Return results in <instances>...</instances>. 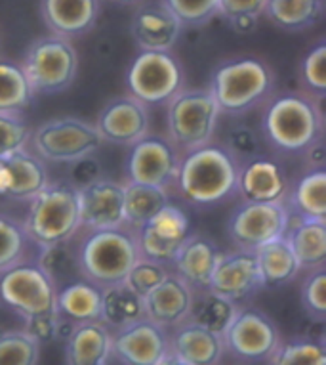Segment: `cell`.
<instances>
[{
	"label": "cell",
	"mask_w": 326,
	"mask_h": 365,
	"mask_svg": "<svg viewBox=\"0 0 326 365\" xmlns=\"http://www.w3.org/2000/svg\"><path fill=\"white\" fill-rule=\"evenodd\" d=\"M157 365H191V364H187V361H184V359H182V358H178L176 354L168 352L167 356L160 359V361Z\"/></svg>",
	"instance_id": "f907efd6"
},
{
	"label": "cell",
	"mask_w": 326,
	"mask_h": 365,
	"mask_svg": "<svg viewBox=\"0 0 326 365\" xmlns=\"http://www.w3.org/2000/svg\"><path fill=\"white\" fill-rule=\"evenodd\" d=\"M8 170L10 186L4 197L16 201H31L50 184L44 161L33 151L21 150L2 159Z\"/></svg>",
	"instance_id": "4316f807"
},
{
	"label": "cell",
	"mask_w": 326,
	"mask_h": 365,
	"mask_svg": "<svg viewBox=\"0 0 326 365\" xmlns=\"http://www.w3.org/2000/svg\"><path fill=\"white\" fill-rule=\"evenodd\" d=\"M241 163L224 144L202 145L179 159L176 186L179 195L196 207L221 203L237 193Z\"/></svg>",
	"instance_id": "6da1fadb"
},
{
	"label": "cell",
	"mask_w": 326,
	"mask_h": 365,
	"mask_svg": "<svg viewBox=\"0 0 326 365\" xmlns=\"http://www.w3.org/2000/svg\"><path fill=\"white\" fill-rule=\"evenodd\" d=\"M238 163L248 161L258 155H263V136L248 125H235L227 134V142L224 144Z\"/></svg>",
	"instance_id": "bcb514c9"
},
{
	"label": "cell",
	"mask_w": 326,
	"mask_h": 365,
	"mask_svg": "<svg viewBox=\"0 0 326 365\" xmlns=\"http://www.w3.org/2000/svg\"><path fill=\"white\" fill-rule=\"evenodd\" d=\"M263 289L256 252L235 251L221 252L214 269L210 291L231 300L233 304L244 306Z\"/></svg>",
	"instance_id": "9a60e30c"
},
{
	"label": "cell",
	"mask_w": 326,
	"mask_h": 365,
	"mask_svg": "<svg viewBox=\"0 0 326 365\" xmlns=\"http://www.w3.org/2000/svg\"><path fill=\"white\" fill-rule=\"evenodd\" d=\"M193 294L195 291L170 272L164 282L143 297L145 317L162 329H176L189 317Z\"/></svg>",
	"instance_id": "44dd1931"
},
{
	"label": "cell",
	"mask_w": 326,
	"mask_h": 365,
	"mask_svg": "<svg viewBox=\"0 0 326 365\" xmlns=\"http://www.w3.org/2000/svg\"><path fill=\"white\" fill-rule=\"evenodd\" d=\"M35 100L21 63L0 58V111L21 113Z\"/></svg>",
	"instance_id": "d590c367"
},
{
	"label": "cell",
	"mask_w": 326,
	"mask_h": 365,
	"mask_svg": "<svg viewBox=\"0 0 326 365\" xmlns=\"http://www.w3.org/2000/svg\"><path fill=\"white\" fill-rule=\"evenodd\" d=\"M267 365H326L325 344L311 339L280 341L267 359Z\"/></svg>",
	"instance_id": "f35d334b"
},
{
	"label": "cell",
	"mask_w": 326,
	"mask_h": 365,
	"mask_svg": "<svg viewBox=\"0 0 326 365\" xmlns=\"http://www.w3.org/2000/svg\"><path fill=\"white\" fill-rule=\"evenodd\" d=\"M237 193L244 203H285L288 193L285 168L265 155L243 161L238 167Z\"/></svg>",
	"instance_id": "d6986e66"
},
{
	"label": "cell",
	"mask_w": 326,
	"mask_h": 365,
	"mask_svg": "<svg viewBox=\"0 0 326 365\" xmlns=\"http://www.w3.org/2000/svg\"><path fill=\"white\" fill-rule=\"evenodd\" d=\"M265 6L267 0H218V16L238 33H250L265 14Z\"/></svg>",
	"instance_id": "60d3db41"
},
{
	"label": "cell",
	"mask_w": 326,
	"mask_h": 365,
	"mask_svg": "<svg viewBox=\"0 0 326 365\" xmlns=\"http://www.w3.org/2000/svg\"><path fill=\"white\" fill-rule=\"evenodd\" d=\"M78 247L73 245V240H69L65 243H58V245L42 247L38 252L36 262L44 269L48 279L53 283L56 291L84 277L80 258H78Z\"/></svg>",
	"instance_id": "1f68e13d"
},
{
	"label": "cell",
	"mask_w": 326,
	"mask_h": 365,
	"mask_svg": "<svg viewBox=\"0 0 326 365\" xmlns=\"http://www.w3.org/2000/svg\"><path fill=\"white\" fill-rule=\"evenodd\" d=\"M221 339L226 352L241 361H267L280 344L279 327L254 306H241Z\"/></svg>",
	"instance_id": "8fae6325"
},
{
	"label": "cell",
	"mask_w": 326,
	"mask_h": 365,
	"mask_svg": "<svg viewBox=\"0 0 326 365\" xmlns=\"http://www.w3.org/2000/svg\"><path fill=\"white\" fill-rule=\"evenodd\" d=\"M238 308L241 306L233 304L231 300L212 293L210 289L195 291L187 322L199 325L202 329L212 331L216 335H224L233 322V317L237 316Z\"/></svg>",
	"instance_id": "d6a6232c"
},
{
	"label": "cell",
	"mask_w": 326,
	"mask_h": 365,
	"mask_svg": "<svg viewBox=\"0 0 326 365\" xmlns=\"http://www.w3.org/2000/svg\"><path fill=\"white\" fill-rule=\"evenodd\" d=\"M31 240L25 234L23 222L16 216L0 212V274L29 260Z\"/></svg>",
	"instance_id": "8d00e7d4"
},
{
	"label": "cell",
	"mask_w": 326,
	"mask_h": 365,
	"mask_svg": "<svg viewBox=\"0 0 326 365\" xmlns=\"http://www.w3.org/2000/svg\"><path fill=\"white\" fill-rule=\"evenodd\" d=\"M164 4L184 27H201L218 16V0H164Z\"/></svg>",
	"instance_id": "f6af8a7d"
},
{
	"label": "cell",
	"mask_w": 326,
	"mask_h": 365,
	"mask_svg": "<svg viewBox=\"0 0 326 365\" xmlns=\"http://www.w3.org/2000/svg\"><path fill=\"white\" fill-rule=\"evenodd\" d=\"M285 237L288 240L300 269L325 268L326 262V220H309L290 215L288 230Z\"/></svg>",
	"instance_id": "d4e9b609"
},
{
	"label": "cell",
	"mask_w": 326,
	"mask_h": 365,
	"mask_svg": "<svg viewBox=\"0 0 326 365\" xmlns=\"http://www.w3.org/2000/svg\"><path fill=\"white\" fill-rule=\"evenodd\" d=\"M168 342L170 352L191 365H220L226 354L221 335L202 329L189 322L178 325L172 333H168Z\"/></svg>",
	"instance_id": "cb8c5ba5"
},
{
	"label": "cell",
	"mask_w": 326,
	"mask_h": 365,
	"mask_svg": "<svg viewBox=\"0 0 326 365\" xmlns=\"http://www.w3.org/2000/svg\"><path fill=\"white\" fill-rule=\"evenodd\" d=\"M290 210L285 203H243L227 222V235L241 251L256 252L288 230Z\"/></svg>",
	"instance_id": "7c38bea8"
},
{
	"label": "cell",
	"mask_w": 326,
	"mask_h": 365,
	"mask_svg": "<svg viewBox=\"0 0 326 365\" xmlns=\"http://www.w3.org/2000/svg\"><path fill=\"white\" fill-rule=\"evenodd\" d=\"M261 136L280 151L305 153L325 136V115L319 100L305 92L269 98L261 119Z\"/></svg>",
	"instance_id": "7a4b0ae2"
},
{
	"label": "cell",
	"mask_w": 326,
	"mask_h": 365,
	"mask_svg": "<svg viewBox=\"0 0 326 365\" xmlns=\"http://www.w3.org/2000/svg\"><path fill=\"white\" fill-rule=\"evenodd\" d=\"M8 186H10V178H8V170L4 163L0 159V195H6Z\"/></svg>",
	"instance_id": "681fc988"
},
{
	"label": "cell",
	"mask_w": 326,
	"mask_h": 365,
	"mask_svg": "<svg viewBox=\"0 0 326 365\" xmlns=\"http://www.w3.org/2000/svg\"><path fill=\"white\" fill-rule=\"evenodd\" d=\"M100 0H41V16L52 35L67 41L94 29L100 19Z\"/></svg>",
	"instance_id": "603a6c76"
},
{
	"label": "cell",
	"mask_w": 326,
	"mask_h": 365,
	"mask_svg": "<svg viewBox=\"0 0 326 365\" xmlns=\"http://www.w3.org/2000/svg\"><path fill=\"white\" fill-rule=\"evenodd\" d=\"M109 2H115V4H119V6H132V4H137V2H142V0H109Z\"/></svg>",
	"instance_id": "816d5d0a"
},
{
	"label": "cell",
	"mask_w": 326,
	"mask_h": 365,
	"mask_svg": "<svg viewBox=\"0 0 326 365\" xmlns=\"http://www.w3.org/2000/svg\"><path fill=\"white\" fill-rule=\"evenodd\" d=\"M189 235V216L182 207L168 203L159 215L136 230L137 247L143 258L172 264L176 252Z\"/></svg>",
	"instance_id": "5bb4252c"
},
{
	"label": "cell",
	"mask_w": 326,
	"mask_h": 365,
	"mask_svg": "<svg viewBox=\"0 0 326 365\" xmlns=\"http://www.w3.org/2000/svg\"><path fill=\"white\" fill-rule=\"evenodd\" d=\"M41 344L25 329L0 333V365H36Z\"/></svg>",
	"instance_id": "74e56055"
},
{
	"label": "cell",
	"mask_w": 326,
	"mask_h": 365,
	"mask_svg": "<svg viewBox=\"0 0 326 365\" xmlns=\"http://www.w3.org/2000/svg\"><path fill=\"white\" fill-rule=\"evenodd\" d=\"M83 276L100 289L125 283L128 272L142 258L136 230L130 226L88 232L78 247Z\"/></svg>",
	"instance_id": "277c9868"
},
{
	"label": "cell",
	"mask_w": 326,
	"mask_h": 365,
	"mask_svg": "<svg viewBox=\"0 0 326 365\" xmlns=\"http://www.w3.org/2000/svg\"><path fill=\"white\" fill-rule=\"evenodd\" d=\"M168 352V331L147 317L111 333V358L122 365H157Z\"/></svg>",
	"instance_id": "2e32d148"
},
{
	"label": "cell",
	"mask_w": 326,
	"mask_h": 365,
	"mask_svg": "<svg viewBox=\"0 0 326 365\" xmlns=\"http://www.w3.org/2000/svg\"><path fill=\"white\" fill-rule=\"evenodd\" d=\"M103 142L134 145L149 134V108L134 96H119L107 102L95 119Z\"/></svg>",
	"instance_id": "ac0fdd59"
},
{
	"label": "cell",
	"mask_w": 326,
	"mask_h": 365,
	"mask_svg": "<svg viewBox=\"0 0 326 365\" xmlns=\"http://www.w3.org/2000/svg\"><path fill=\"white\" fill-rule=\"evenodd\" d=\"M130 96L145 106H167L185 88V71L172 52H140L128 67Z\"/></svg>",
	"instance_id": "9c48e42d"
},
{
	"label": "cell",
	"mask_w": 326,
	"mask_h": 365,
	"mask_svg": "<svg viewBox=\"0 0 326 365\" xmlns=\"http://www.w3.org/2000/svg\"><path fill=\"white\" fill-rule=\"evenodd\" d=\"M100 178H103V170H101V163L94 155H86L83 159L69 163L65 182H69L75 190L90 186L92 182Z\"/></svg>",
	"instance_id": "7dc6e473"
},
{
	"label": "cell",
	"mask_w": 326,
	"mask_h": 365,
	"mask_svg": "<svg viewBox=\"0 0 326 365\" xmlns=\"http://www.w3.org/2000/svg\"><path fill=\"white\" fill-rule=\"evenodd\" d=\"M56 287L36 258H29L0 274V300L27 319L56 312Z\"/></svg>",
	"instance_id": "30bf717a"
},
{
	"label": "cell",
	"mask_w": 326,
	"mask_h": 365,
	"mask_svg": "<svg viewBox=\"0 0 326 365\" xmlns=\"http://www.w3.org/2000/svg\"><path fill=\"white\" fill-rule=\"evenodd\" d=\"M302 304L307 316L322 324L326 319V269H313L309 272L305 282L302 283Z\"/></svg>",
	"instance_id": "ee69618b"
},
{
	"label": "cell",
	"mask_w": 326,
	"mask_h": 365,
	"mask_svg": "<svg viewBox=\"0 0 326 365\" xmlns=\"http://www.w3.org/2000/svg\"><path fill=\"white\" fill-rule=\"evenodd\" d=\"M67 365H109L111 331L101 322L75 325L65 339Z\"/></svg>",
	"instance_id": "484cf974"
},
{
	"label": "cell",
	"mask_w": 326,
	"mask_h": 365,
	"mask_svg": "<svg viewBox=\"0 0 326 365\" xmlns=\"http://www.w3.org/2000/svg\"><path fill=\"white\" fill-rule=\"evenodd\" d=\"M21 67L36 94H58L75 83L78 52L71 41L58 35L38 36L25 52Z\"/></svg>",
	"instance_id": "52a82bcc"
},
{
	"label": "cell",
	"mask_w": 326,
	"mask_h": 365,
	"mask_svg": "<svg viewBox=\"0 0 326 365\" xmlns=\"http://www.w3.org/2000/svg\"><path fill=\"white\" fill-rule=\"evenodd\" d=\"M182 153L168 136L147 134L130 145L126 173L130 182L170 190L176 184Z\"/></svg>",
	"instance_id": "4fadbf2b"
},
{
	"label": "cell",
	"mask_w": 326,
	"mask_h": 365,
	"mask_svg": "<svg viewBox=\"0 0 326 365\" xmlns=\"http://www.w3.org/2000/svg\"><path fill=\"white\" fill-rule=\"evenodd\" d=\"M77 192L80 227L86 232L125 226V184L103 176Z\"/></svg>",
	"instance_id": "e0dca14e"
},
{
	"label": "cell",
	"mask_w": 326,
	"mask_h": 365,
	"mask_svg": "<svg viewBox=\"0 0 326 365\" xmlns=\"http://www.w3.org/2000/svg\"><path fill=\"white\" fill-rule=\"evenodd\" d=\"M23 227L31 243L38 249L75 240L83 230L77 190L69 182H50L29 201Z\"/></svg>",
	"instance_id": "5b68a950"
},
{
	"label": "cell",
	"mask_w": 326,
	"mask_h": 365,
	"mask_svg": "<svg viewBox=\"0 0 326 365\" xmlns=\"http://www.w3.org/2000/svg\"><path fill=\"white\" fill-rule=\"evenodd\" d=\"M31 126L21 113L0 111V159L27 150L31 140Z\"/></svg>",
	"instance_id": "b9f144b4"
},
{
	"label": "cell",
	"mask_w": 326,
	"mask_h": 365,
	"mask_svg": "<svg viewBox=\"0 0 326 365\" xmlns=\"http://www.w3.org/2000/svg\"><path fill=\"white\" fill-rule=\"evenodd\" d=\"M168 203L170 193L164 187L128 182L125 184V224L137 230L159 215Z\"/></svg>",
	"instance_id": "e575fe53"
},
{
	"label": "cell",
	"mask_w": 326,
	"mask_h": 365,
	"mask_svg": "<svg viewBox=\"0 0 326 365\" xmlns=\"http://www.w3.org/2000/svg\"><path fill=\"white\" fill-rule=\"evenodd\" d=\"M220 255L221 251L216 245V241L206 235H187V240L182 243L172 260V274L184 279L193 291L210 289Z\"/></svg>",
	"instance_id": "7402d4cb"
},
{
	"label": "cell",
	"mask_w": 326,
	"mask_h": 365,
	"mask_svg": "<svg viewBox=\"0 0 326 365\" xmlns=\"http://www.w3.org/2000/svg\"><path fill=\"white\" fill-rule=\"evenodd\" d=\"M170 274L167 264L154 262V260H149V258H140L134 268L128 272V276L125 279V285L128 289H132L137 297H147L151 291H153L157 285L167 279V276Z\"/></svg>",
	"instance_id": "7bdbcfd3"
},
{
	"label": "cell",
	"mask_w": 326,
	"mask_h": 365,
	"mask_svg": "<svg viewBox=\"0 0 326 365\" xmlns=\"http://www.w3.org/2000/svg\"><path fill=\"white\" fill-rule=\"evenodd\" d=\"M285 205L290 215L309 220H326V173L322 167L311 168L298 180L296 187L286 193Z\"/></svg>",
	"instance_id": "4dcf8cb0"
},
{
	"label": "cell",
	"mask_w": 326,
	"mask_h": 365,
	"mask_svg": "<svg viewBox=\"0 0 326 365\" xmlns=\"http://www.w3.org/2000/svg\"><path fill=\"white\" fill-rule=\"evenodd\" d=\"M275 75L265 61L254 56L233 58L216 67L210 94L220 113L238 117L273 96Z\"/></svg>",
	"instance_id": "3957f363"
},
{
	"label": "cell",
	"mask_w": 326,
	"mask_h": 365,
	"mask_svg": "<svg viewBox=\"0 0 326 365\" xmlns=\"http://www.w3.org/2000/svg\"><path fill=\"white\" fill-rule=\"evenodd\" d=\"M58 327H60V316H58V312L46 314V316L33 317V319L25 322V331L38 344L52 341V339H58Z\"/></svg>",
	"instance_id": "c3c4849f"
},
{
	"label": "cell",
	"mask_w": 326,
	"mask_h": 365,
	"mask_svg": "<svg viewBox=\"0 0 326 365\" xmlns=\"http://www.w3.org/2000/svg\"><path fill=\"white\" fill-rule=\"evenodd\" d=\"M256 260H258L263 289H279L283 285H288L296 279L300 272L296 257L285 235L260 247L256 251Z\"/></svg>",
	"instance_id": "f546056e"
},
{
	"label": "cell",
	"mask_w": 326,
	"mask_h": 365,
	"mask_svg": "<svg viewBox=\"0 0 326 365\" xmlns=\"http://www.w3.org/2000/svg\"><path fill=\"white\" fill-rule=\"evenodd\" d=\"M33 153L42 161L73 163L86 155H94L103 140L94 123L78 117H56L44 120L31 132Z\"/></svg>",
	"instance_id": "ba28073f"
},
{
	"label": "cell",
	"mask_w": 326,
	"mask_h": 365,
	"mask_svg": "<svg viewBox=\"0 0 326 365\" xmlns=\"http://www.w3.org/2000/svg\"><path fill=\"white\" fill-rule=\"evenodd\" d=\"M143 317H145L143 299L126 287L125 283L101 289L100 322L111 333L136 324Z\"/></svg>",
	"instance_id": "f1b7e54d"
},
{
	"label": "cell",
	"mask_w": 326,
	"mask_h": 365,
	"mask_svg": "<svg viewBox=\"0 0 326 365\" xmlns=\"http://www.w3.org/2000/svg\"><path fill=\"white\" fill-rule=\"evenodd\" d=\"M267 19L279 29L303 31L325 16V0H267Z\"/></svg>",
	"instance_id": "836d02e7"
},
{
	"label": "cell",
	"mask_w": 326,
	"mask_h": 365,
	"mask_svg": "<svg viewBox=\"0 0 326 365\" xmlns=\"http://www.w3.org/2000/svg\"><path fill=\"white\" fill-rule=\"evenodd\" d=\"M184 25L164 4V0L143 2L132 19V36L143 52H170Z\"/></svg>",
	"instance_id": "ffe728a7"
},
{
	"label": "cell",
	"mask_w": 326,
	"mask_h": 365,
	"mask_svg": "<svg viewBox=\"0 0 326 365\" xmlns=\"http://www.w3.org/2000/svg\"><path fill=\"white\" fill-rule=\"evenodd\" d=\"M168 140L179 153L199 150L214 142L220 109L208 88H184L167 103Z\"/></svg>",
	"instance_id": "8992f818"
},
{
	"label": "cell",
	"mask_w": 326,
	"mask_h": 365,
	"mask_svg": "<svg viewBox=\"0 0 326 365\" xmlns=\"http://www.w3.org/2000/svg\"><path fill=\"white\" fill-rule=\"evenodd\" d=\"M300 81L305 94L322 100L326 94V42L320 41L309 50L300 66Z\"/></svg>",
	"instance_id": "ab89813d"
},
{
	"label": "cell",
	"mask_w": 326,
	"mask_h": 365,
	"mask_svg": "<svg viewBox=\"0 0 326 365\" xmlns=\"http://www.w3.org/2000/svg\"><path fill=\"white\" fill-rule=\"evenodd\" d=\"M101 289L88 279L69 283L56 293V312L75 325L100 322Z\"/></svg>",
	"instance_id": "83f0119b"
}]
</instances>
